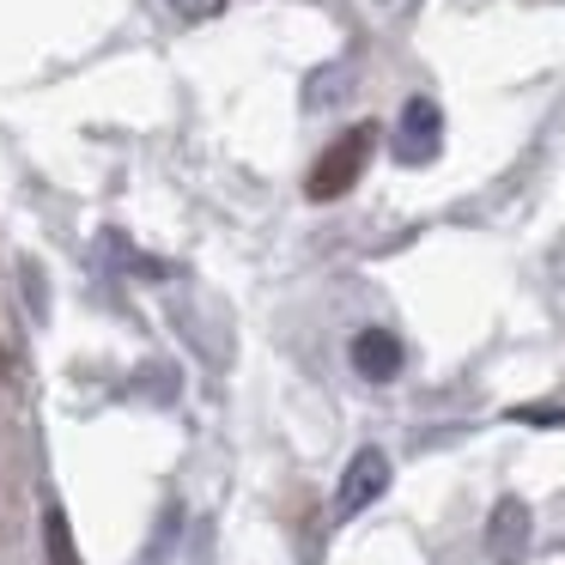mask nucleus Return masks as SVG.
<instances>
[{"label":"nucleus","mask_w":565,"mask_h":565,"mask_svg":"<svg viewBox=\"0 0 565 565\" xmlns=\"http://www.w3.org/2000/svg\"><path fill=\"white\" fill-rule=\"evenodd\" d=\"M371 147H377V128H371V122L347 128V135L317 159V171H310V183H305V189H310V201H341L347 189L359 183V171L371 164Z\"/></svg>","instance_id":"obj_1"},{"label":"nucleus","mask_w":565,"mask_h":565,"mask_svg":"<svg viewBox=\"0 0 565 565\" xmlns=\"http://www.w3.org/2000/svg\"><path fill=\"white\" fill-rule=\"evenodd\" d=\"M438 140H444V116L431 98H414L402 110V122H395V159L402 164H426L438 159Z\"/></svg>","instance_id":"obj_2"},{"label":"nucleus","mask_w":565,"mask_h":565,"mask_svg":"<svg viewBox=\"0 0 565 565\" xmlns=\"http://www.w3.org/2000/svg\"><path fill=\"white\" fill-rule=\"evenodd\" d=\"M390 487V456L383 450H359L353 462H347V475H341V492H334V511L341 516H353V511H365L377 492Z\"/></svg>","instance_id":"obj_3"},{"label":"nucleus","mask_w":565,"mask_h":565,"mask_svg":"<svg viewBox=\"0 0 565 565\" xmlns=\"http://www.w3.org/2000/svg\"><path fill=\"white\" fill-rule=\"evenodd\" d=\"M353 371L371 383H390L395 371H402V341H395L390 329H359L353 334Z\"/></svg>","instance_id":"obj_4"},{"label":"nucleus","mask_w":565,"mask_h":565,"mask_svg":"<svg viewBox=\"0 0 565 565\" xmlns=\"http://www.w3.org/2000/svg\"><path fill=\"white\" fill-rule=\"evenodd\" d=\"M487 541H492V559H504V565L523 559V547H529V504L523 499H499V504H492Z\"/></svg>","instance_id":"obj_5"},{"label":"nucleus","mask_w":565,"mask_h":565,"mask_svg":"<svg viewBox=\"0 0 565 565\" xmlns=\"http://www.w3.org/2000/svg\"><path fill=\"white\" fill-rule=\"evenodd\" d=\"M43 553H50V565H79V547H74V529H67L62 504L43 511Z\"/></svg>","instance_id":"obj_6"},{"label":"nucleus","mask_w":565,"mask_h":565,"mask_svg":"<svg viewBox=\"0 0 565 565\" xmlns=\"http://www.w3.org/2000/svg\"><path fill=\"white\" fill-rule=\"evenodd\" d=\"M171 13H183L189 25H201V19H220L225 0H171Z\"/></svg>","instance_id":"obj_7"}]
</instances>
